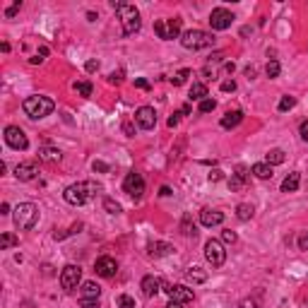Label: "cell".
<instances>
[{
	"mask_svg": "<svg viewBox=\"0 0 308 308\" xmlns=\"http://www.w3.org/2000/svg\"><path fill=\"white\" fill-rule=\"evenodd\" d=\"M96 190H101L96 183H92V181H82V183H72V186H67L65 193H63V198H65V202L75 205V207H80V205L92 200L94 195H96Z\"/></svg>",
	"mask_w": 308,
	"mask_h": 308,
	"instance_id": "6da1fadb",
	"label": "cell"
},
{
	"mask_svg": "<svg viewBox=\"0 0 308 308\" xmlns=\"http://www.w3.org/2000/svg\"><path fill=\"white\" fill-rule=\"evenodd\" d=\"M113 7H116V12H118V19H121V24H123V31H125L128 36L137 34L140 27H142V19H140L137 7L130 5V2H113Z\"/></svg>",
	"mask_w": 308,
	"mask_h": 308,
	"instance_id": "7a4b0ae2",
	"label": "cell"
},
{
	"mask_svg": "<svg viewBox=\"0 0 308 308\" xmlns=\"http://www.w3.org/2000/svg\"><path fill=\"white\" fill-rule=\"evenodd\" d=\"M24 113H27L29 118H34V121H41V118H46L51 111L55 108L53 99H48V96H41V94H34V96H27L24 99Z\"/></svg>",
	"mask_w": 308,
	"mask_h": 308,
	"instance_id": "3957f363",
	"label": "cell"
},
{
	"mask_svg": "<svg viewBox=\"0 0 308 308\" xmlns=\"http://www.w3.org/2000/svg\"><path fill=\"white\" fill-rule=\"evenodd\" d=\"M12 219H14V227L19 229V231H29V229H34V224L39 222V207L34 202H19L14 207Z\"/></svg>",
	"mask_w": 308,
	"mask_h": 308,
	"instance_id": "277c9868",
	"label": "cell"
},
{
	"mask_svg": "<svg viewBox=\"0 0 308 308\" xmlns=\"http://www.w3.org/2000/svg\"><path fill=\"white\" fill-rule=\"evenodd\" d=\"M181 43L188 51H202V48H210L215 43V36L202 31V29H188L181 34Z\"/></svg>",
	"mask_w": 308,
	"mask_h": 308,
	"instance_id": "5b68a950",
	"label": "cell"
},
{
	"mask_svg": "<svg viewBox=\"0 0 308 308\" xmlns=\"http://www.w3.org/2000/svg\"><path fill=\"white\" fill-rule=\"evenodd\" d=\"M181 24H183L181 17H174V19H157V22H154V31H157L159 39L171 41V39H178V36H181Z\"/></svg>",
	"mask_w": 308,
	"mask_h": 308,
	"instance_id": "8992f818",
	"label": "cell"
},
{
	"mask_svg": "<svg viewBox=\"0 0 308 308\" xmlns=\"http://www.w3.org/2000/svg\"><path fill=\"white\" fill-rule=\"evenodd\" d=\"M205 258L212 268H222L224 260H227V251H224V243L217 241V239H210L205 243Z\"/></svg>",
	"mask_w": 308,
	"mask_h": 308,
	"instance_id": "52a82bcc",
	"label": "cell"
},
{
	"mask_svg": "<svg viewBox=\"0 0 308 308\" xmlns=\"http://www.w3.org/2000/svg\"><path fill=\"white\" fill-rule=\"evenodd\" d=\"M82 282V268L80 265H65L60 272V287L63 292H75Z\"/></svg>",
	"mask_w": 308,
	"mask_h": 308,
	"instance_id": "ba28073f",
	"label": "cell"
},
{
	"mask_svg": "<svg viewBox=\"0 0 308 308\" xmlns=\"http://www.w3.org/2000/svg\"><path fill=\"white\" fill-rule=\"evenodd\" d=\"M161 287H164V294L169 296L171 301H178V304H190L193 301V289H188L183 284H166V282H161Z\"/></svg>",
	"mask_w": 308,
	"mask_h": 308,
	"instance_id": "9c48e42d",
	"label": "cell"
},
{
	"mask_svg": "<svg viewBox=\"0 0 308 308\" xmlns=\"http://www.w3.org/2000/svg\"><path fill=\"white\" fill-rule=\"evenodd\" d=\"M5 142L12 149H19V152H24V149L29 147L27 135H24L22 128H17V125H7V128H5Z\"/></svg>",
	"mask_w": 308,
	"mask_h": 308,
	"instance_id": "30bf717a",
	"label": "cell"
},
{
	"mask_svg": "<svg viewBox=\"0 0 308 308\" xmlns=\"http://www.w3.org/2000/svg\"><path fill=\"white\" fill-rule=\"evenodd\" d=\"M123 190L130 195V198H142V193H145V178L140 174H135V171H130V174L123 178Z\"/></svg>",
	"mask_w": 308,
	"mask_h": 308,
	"instance_id": "8fae6325",
	"label": "cell"
},
{
	"mask_svg": "<svg viewBox=\"0 0 308 308\" xmlns=\"http://www.w3.org/2000/svg\"><path fill=\"white\" fill-rule=\"evenodd\" d=\"M231 22H234V14L229 12L227 7H215L212 12H210V24L215 31H224V29L231 27Z\"/></svg>",
	"mask_w": 308,
	"mask_h": 308,
	"instance_id": "7c38bea8",
	"label": "cell"
},
{
	"mask_svg": "<svg viewBox=\"0 0 308 308\" xmlns=\"http://www.w3.org/2000/svg\"><path fill=\"white\" fill-rule=\"evenodd\" d=\"M135 123L142 128V130H152L157 125V113L152 106H140L135 111Z\"/></svg>",
	"mask_w": 308,
	"mask_h": 308,
	"instance_id": "4fadbf2b",
	"label": "cell"
},
{
	"mask_svg": "<svg viewBox=\"0 0 308 308\" xmlns=\"http://www.w3.org/2000/svg\"><path fill=\"white\" fill-rule=\"evenodd\" d=\"M94 272H96L99 277H113V275L118 272V263H116L113 258H108V255H101V258L94 263Z\"/></svg>",
	"mask_w": 308,
	"mask_h": 308,
	"instance_id": "5bb4252c",
	"label": "cell"
},
{
	"mask_svg": "<svg viewBox=\"0 0 308 308\" xmlns=\"http://www.w3.org/2000/svg\"><path fill=\"white\" fill-rule=\"evenodd\" d=\"M14 176H17L19 181H34V178L39 176V166H36L34 161H24V164H17V169H14Z\"/></svg>",
	"mask_w": 308,
	"mask_h": 308,
	"instance_id": "9a60e30c",
	"label": "cell"
},
{
	"mask_svg": "<svg viewBox=\"0 0 308 308\" xmlns=\"http://www.w3.org/2000/svg\"><path fill=\"white\" fill-rule=\"evenodd\" d=\"M224 222V215L219 212V210H210V207H205L200 212V224L202 227H207V229H212V227H219Z\"/></svg>",
	"mask_w": 308,
	"mask_h": 308,
	"instance_id": "2e32d148",
	"label": "cell"
},
{
	"mask_svg": "<svg viewBox=\"0 0 308 308\" xmlns=\"http://www.w3.org/2000/svg\"><path fill=\"white\" fill-rule=\"evenodd\" d=\"M248 176L251 174H248L243 166H239L236 174H231V178H229V188H231V190H243L246 183H248Z\"/></svg>",
	"mask_w": 308,
	"mask_h": 308,
	"instance_id": "e0dca14e",
	"label": "cell"
},
{
	"mask_svg": "<svg viewBox=\"0 0 308 308\" xmlns=\"http://www.w3.org/2000/svg\"><path fill=\"white\" fill-rule=\"evenodd\" d=\"M161 287V280H157V277H152V275H147L145 280H142V284H140V289H142V294L147 296V299H152V296H157V292H159Z\"/></svg>",
	"mask_w": 308,
	"mask_h": 308,
	"instance_id": "ac0fdd59",
	"label": "cell"
},
{
	"mask_svg": "<svg viewBox=\"0 0 308 308\" xmlns=\"http://www.w3.org/2000/svg\"><path fill=\"white\" fill-rule=\"evenodd\" d=\"M241 121H243V111H239V108L227 111V113H224V118H222V128H224V130H231V128H236Z\"/></svg>",
	"mask_w": 308,
	"mask_h": 308,
	"instance_id": "d6986e66",
	"label": "cell"
},
{
	"mask_svg": "<svg viewBox=\"0 0 308 308\" xmlns=\"http://www.w3.org/2000/svg\"><path fill=\"white\" fill-rule=\"evenodd\" d=\"M299 186H301V176H299V171H292L282 181V193H294V190H299Z\"/></svg>",
	"mask_w": 308,
	"mask_h": 308,
	"instance_id": "ffe728a7",
	"label": "cell"
},
{
	"mask_svg": "<svg viewBox=\"0 0 308 308\" xmlns=\"http://www.w3.org/2000/svg\"><path fill=\"white\" fill-rule=\"evenodd\" d=\"M171 253H174V246L171 243H164V241L149 243V255L152 258H161V255H171Z\"/></svg>",
	"mask_w": 308,
	"mask_h": 308,
	"instance_id": "44dd1931",
	"label": "cell"
},
{
	"mask_svg": "<svg viewBox=\"0 0 308 308\" xmlns=\"http://www.w3.org/2000/svg\"><path fill=\"white\" fill-rule=\"evenodd\" d=\"M251 174H253L255 178H260V181H268V178H272V166L265 164V161H260V164H253V166H251Z\"/></svg>",
	"mask_w": 308,
	"mask_h": 308,
	"instance_id": "7402d4cb",
	"label": "cell"
},
{
	"mask_svg": "<svg viewBox=\"0 0 308 308\" xmlns=\"http://www.w3.org/2000/svg\"><path fill=\"white\" fill-rule=\"evenodd\" d=\"M99 294H101V287L96 282H84L82 284L80 299H99Z\"/></svg>",
	"mask_w": 308,
	"mask_h": 308,
	"instance_id": "603a6c76",
	"label": "cell"
},
{
	"mask_svg": "<svg viewBox=\"0 0 308 308\" xmlns=\"http://www.w3.org/2000/svg\"><path fill=\"white\" fill-rule=\"evenodd\" d=\"M190 101H202V99H207V87L202 84V82H195L193 87H190Z\"/></svg>",
	"mask_w": 308,
	"mask_h": 308,
	"instance_id": "cb8c5ba5",
	"label": "cell"
},
{
	"mask_svg": "<svg viewBox=\"0 0 308 308\" xmlns=\"http://www.w3.org/2000/svg\"><path fill=\"white\" fill-rule=\"evenodd\" d=\"M39 159L48 161V164H55V161H60V152L53 147H43V149H39Z\"/></svg>",
	"mask_w": 308,
	"mask_h": 308,
	"instance_id": "d4e9b609",
	"label": "cell"
},
{
	"mask_svg": "<svg viewBox=\"0 0 308 308\" xmlns=\"http://www.w3.org/2000/svg\"><path fill=\"white\" fill-rule=\"evenodd\" d=\"M253 215H255V210H253V205H248V202H241V205L236 207V217H239L241 222H248Z\"/></svg>",
	"mask_w": 308,
	"mask_h": 308,
	"instance_id": "484cf974",
	"label": "cell"
},
{
	"mask_svg": "<svg viewBox=\"0 0 308 308\" xmlns=\"http://www.w3.org/2000/svg\"><path fill=\"white\" fill-rule=\"evenodd\" d=\"M186 275H188V280L193 282V284H202V282H207V272L200 270V268H190Z\"/></svg>",
	"mask_w": 308,
	"mask_h": 308,
	"instance_id": "4316f807",
	"label": "cell"
},
{
	"mask_svg": "<svg viewBox=\"0 0 308 308\" xmlns=\"http://www.w3.org/2000/svg\"><path fill=\"white\" fill-rule=\"evenodd\" d=\"M265 164H270V166L284 164V152L282 149H270L268 154H265Z\"/></svg>",
	"mask_w": 308,
	"mask_h": 308,
	"instance_id": "83f0119b",
	"label": "cell"
},
{
	"mask_svg": "<svg viewBox=\"0 0 308 308\" xmlns=\"http://www.w3.org/2000/svg\"><path fill=\"white\" fill-rule=\"evenodd\" d=\"M17 243H19V239H17L14 234H10V231H5V234L0 236V248H2V251L12 248V246H17Z\"/></svg>",
	"mask_w": 308,
	"mask_h": 308,
	"instance_id": "f1b7e54d",
	"label": "cell"
},
{
	"mask_svg": "<svg viewBox=\"0 0 308 308\" xmlns=\"http://www.w3.org/2000/svg\"><path fill=\"white\" fill-rule=\"evenodd\" d=\"M75 92L80 94V96H92V82H87V80L75 82Z\"/></svg>",
	"mask_w": 308,
	"mask_h": 308,
	"instance_id": "f546056e",
	"label": "cell"
},
{
	"mask_svg": "<svg viewBox=\"0 0 308 308\" xmlns=\"http://www.w3.org/2000/svg\"><path fill=\"white\" fill-rule=\"evenodd\" d=\"M188 77H190V70H188V67H183V70H178L174 77H171V84H174V87H181V84H186Z\"/></svg>",
	"mask_w": 308,
	"mask_h": 308,
	"instance_id": "4dcf8cb0",
	"label": "cell"
},
{
	"mask_svg": "<svg viewBox=\"0 0 308 308\" xmlns=\"http://www.w3.org/2000/svg\"><path fill=\"white\" fill-rule=\"evenodd\" d=\"M104 210L108 215H121V205L113 200V198H104Z\"/></svg>",
	"mask_w": 308,
	"mask_h": 308,
	"instance_id": "1f68e13d",
	"label": "cell"
},
{
	"mask_svg": "<svg viewBox=\"0 0 308 308\" xmlns=\"http://www.w3.org/2000/svg\"><path fill=\"white\" fill-rule=\"evenodd\" d=\"M215 108H217V101H215V99H210V96H207V99H202V101H200L198 111H200V113H212Z\"/></svg>",
	"mask_w": 308,
	"mask_h": 308,
	"instance_id": "d6a6232c",
	"label": "cell"
},
{
	"mask_svg": "<svg viewBox=\"0 0 308 308\" xmlns=\"http://www.w3.org/2000/svg\"><path fill=\"white\" fill-rule=\"evenodd\" d=\"M280 63H277V60H270L268 63V67H265V72H268V77L270 80H275V77H280Z\"/></svg>",
	"mask_w": 308,
	"mask_h": 308,
	"instance_id": "836d02e7",
	"label": "cell"
},
{
	"mask_svg": "<svg viewBox=\"0 0 308 308\" xmlns=\"http://www.w3.org/2000/svg\"><path fill=\"white\" fill-rule=\"evenodd\" d=\"M294 106H296L294 96H282V99H280V111H282V113H284V111H292Z\"/></svg>",
	"mask_w": 308,
	"mask_h": 308,
	"instance_id": "e575fe53",
	"label": "cell"
},
{
	"mask_svg": "<svg viewBox=\"0 0 308 308\" xmlns=\"http://www.w3.org/2000/svg\"><path fill=\"white\" fill-rule=\"evenodd\" d=\"M46 55H48V48H46V46H41L39 51H36V55H31V58H29V63L39 65V63H43V58H46Z\"/></svg>",
	"mask_w": 308,
	"mask_h": 308,
	"instance_id": "d590c367",
	"label": "cell"
},
{
	"mask_svg": "<svg viewBox=\"0 0 308 308\" xmlns=\"http://www.w3.org/2000/svg\"><path fill=\"white\" fill-rule=\"evenodd\" d=\"M118 306L121 308H135V299L128 294H121L118 296Z\"/></svg>",
	"mask_w": 308,
	"mask_h": 308,
	"instance_id": "8d00e7d4",
	"label": "cell"
},
{
	"mask_svg": "<svg viewBox=\"0 0 308 308\" xmlns=\"http://www.w3.org/2000/svg\"><path fill=\"white\" fill-rule=\"evenodd\" d=\"M183 234L186 236H195V224H190V217H183Z\"/></svg>",
	"mask_w": 308,
	"mask_h": 308,
	"instance_id": "74e56055",
	"label": "cell"
},
{
	"mask_svg": "<svg viewBox=\"0 0 308 308\" xmlns=\"http://www.w3.org/2000/svg\"><path fill=\"white\" fill-rule=\"evenodd\" d=\"M82 308H99V299H80Z\"/></svg>",
	"mask_w": 308,
	"mask_h": 308,
	"instance_id": "f35d334b",
	"label": "cell"
},
{
	"mask_svg": "<svg viewBox=\"0 0 308 308\" xmlns=\"http://www.w3.org/2000/svg\"><path fill=\"white\" fill-rule=\"evenodd\" d=\"M299 251H308V231L299 236Z\"/></svg>",
	"mask_w": 308,
	"mask_h": 308,
	"instance_id": "ab89813d",
	"label": "cell"
},
{
	"mask_svg": "<svg viewBox=\"0 0 308 308\" xmlns=\"http://www.w3.org/2000/svg\"><path fill=\"white\" fill-rule=\"evenodd\" d=\"M241 308H260V304H258V299H243Z\"/></svg>",
	"mask_w": 308,
	"mask_h": 308,
	"instance_id": "60d3db41",
	"label": "cell"
},
{
	"mask_svg": "<svg viewBox=\"0 0 308 308\" xmlns=\"http://www.w3.org/2000/svg\"><path fill=\"white\" fill-rule=\"evenodd\" d=\"M19 7H22V2L17 0V2L12 5V7H7V10H5V17H14V14L19 12Z\"/></svg>",
	"mask_w": 308,
	"mask_h": 308,
	"instance_id": "b9f144b4",
	"label": "cell"
},
{
	"mask_svg": "<svg viewBox=\"0 0 308 308\" xmlns=\"http://www.w3.org/2000/svg\"><path fill=\"white\" fill-rule=\"evenodd\" d=\"M222 239H224V243H231V246H234V243H236V234L229 229V231H224V234H222Z\"/></svg>",
	"mask_w": 308,
	"mask_h": 308,
	"instance_id": "7bdbcfd3",
	"label": "cell"
},
{
	"mask_svg": "<svg viewBox=\"0 0 308 308\" xmlns=\"http://www.w3.org/2000/svg\"><path fill=\"white\" fill-rule=\"evenodd\" d=\"M92 169H94V171H99V174H106V171H108V164H104V161H94Z\"/></svg>",
	"mask_w": 308,
	"mask_h": 308,
	"instance_id": "ee69618b",
	"label": "cell"
},
{
	"mask_svg": "<svg viewBox=\"0 0 308 308\" xmlns=\"http://www.w3.org/2000/svg\"><path fill=\"white\" fill-rule=\"evenodd\" d=\"M108 82H111V84H121V82H123V72H111V75H108Z\"/></svg>",
	"mask_w": 308,
	"mask_h": 308,
	"instance_id": "f6af8a7d",
	"label": "cell"
},
{
	"mask_svg": "<svg viewBox=\"0 0 308 308\" xmlns=\"http://www.w3.org/2000/svg\"><path fill=\"white\" fill-rule=\"evenodd\" d=\"M234 89H236V82H234V80L222 82V92H234Z\"/></svg>",
	"mask_w": 308,
	"mask_h": 308,
	"instance_id": "bcb514c9",
	"label": "cell"
},
{
	"mask_svg": "<svg viewBox=\"0 0 308 308\" xmlns=\"http://www.w3.org/2000/svg\"><path fill=\"white\" fill-rule=\"evenodd\" d=\"M299 135H301V137H304V140L308 142V121L301 123V128H299Z\"/></svg>",
	"mask_w": 308,
	"mask_h": 308,
	"instance_id": "7dc6e473",
	"label": "cell"
},
{
	"mask_svg": "<svg viewBox=\"0 0 308 308\" xmlns=\"http://www.w3.org/2000/svg\"><path fill=\"white\" fill-rule=\"evenodd\" d=\"M84 70H87V72H96V70H99V63H96V60H87Z\"/></svg>",
	"mask_w": 308,
	"mask_h": 308,
	"instance_id": "c3c4849f",
	"label": "cell"
},
{
	"mask_svg": "<svg viewBox=\"0 0 308 308\" xmlns=\"http://www.w3.org/2000/svg\"><path fill=\"white\" fill-rule=\"evenodd\" d=\"M181 116H183V113H181V111H178V113H174V116H171V118H169V128H174V125H178V118H181Z\"/></svg>",
	"mask_w": 308,
	"mask_h": 308,
	"instance_id": "681fc988",
	"label": "cell"
},
{
	"mask_svg": "<svg viewBox=\"0 0 308 308\" xmlns=\"http://www.w3.org/2000/svg\"><path fill=\"white\" fill-rule=\"evenodd\" d=\"M210 181H222V171H219V169H215V171H210Z\"/></svg>",
	"mask_w": 308,
	"mask_h": 308,
	"instance_id": "f907efd6",
	"label": "cell"
},
{
	"mask_svg": "<svg viewBox=\"0 0 308 308\" xmlns=\"http://www.w3.org/2000/svg\"><path fill=\"white\" fill-rule=\"evenodd\" d=\"M135 87H140V89H149V82L140 77V80H135Z\"/></svg>",
	"mask_w": 308,
	"mask_h": 308,
	"instance_id": "816d5d0a",
	"label": "cell"
},
{
	"mask_svg": "<svg viewBox=\"0 0 308 308\" xmlns=\"http://www.w3.org/2000/svg\"><path fill=\"white\" fill-rule=\"evenodd\" d=\"M0 215H10V205H7V202L0 205Z\"/></svg>",
	"mask_w": 308,
	"mask_h": 308,
	"instance_id": "f5cc1de1",
	"label": "cell"
},
{
	"mask_svg": "<svg viewBox=\"0 0 308 308\" xmlns=\"http://www.w3.org/2000/svg\"><path fill=\"white\" fill-rule=\"evenodd\" d=\"M166 308H183V304H178V301H169Z\"/></svg>",
	"mask_w": 308,
	"mask_h": 308,
	"instance_id": "db71d44e",
	"label": "cell"
},
{
	"mask_svg": "<svg viewBox=\"0 0 308 308\" xmlns=\"http://www.w3.org/2000/svg\"><path fill=\"white\" fill-rule=\"evenodd\" d=\"M255 75V67H246V77H253Z\"/></svg>",
	"mask_w": 308,
	"mask_h": 308,
	"instance_id": "11a10c76",
	"label": "cell"
}]
</instances>
